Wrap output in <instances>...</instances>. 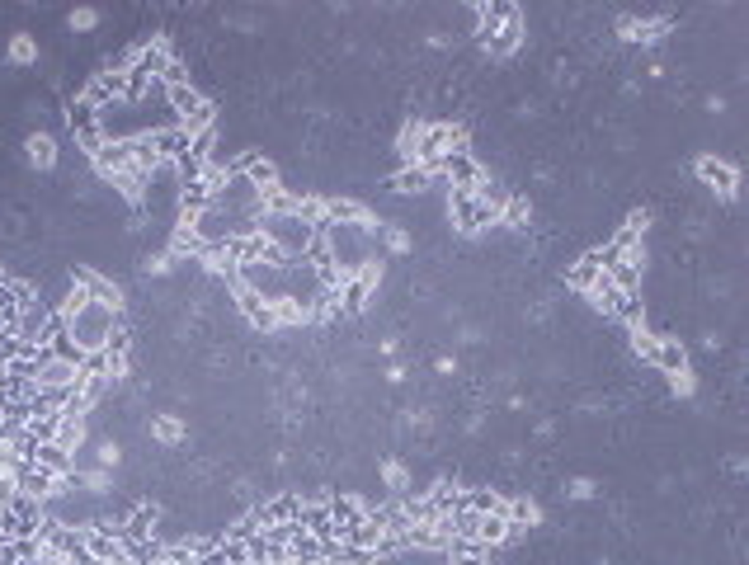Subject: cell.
Segmentation results:
<instances>
[{"mask_svg":"<svg viewBox=\"0 0 749 565\" xmlns=\"http://www.w3.org/2000/svg\"><path fill=\"white\" fill-rule=\"evenodd\" d=\"M123 321H128L123 311H109V306L90 302L81 316L66 321V335H72V344H76L81 353H95V349H104V344H109V335H113V330H119Z\"/></svg>","mask_w":749,"mask_h":565,"instance_id":"obj_1","label":"cell"},{"mask_svg":"<svg viewBox=\"0 0 749 565\" xmlns=\"http://www.w3.org/2000/svg\"><path fill=\"white\" fill-rule=\"evenodd\" d=\"M448 217H453V226H457L462 235H481L485 226L500 222V207L472 198L466 188H448Z\"/></svg>","mask_w":749,"mask_h":565,"instance_id":"obj_2","label":"cell"},{"mask_svg":"<svg viewBox=\"0 0 749 565\" xmlns=\"http://www.w3.org/2000/svg\"><path fill=\"white\" fill-rule=\"evenodd\" d=\"M43 513H48V504H43V500H34V494H14V500H10L5 509H0V532L14 537V541L38 537Z\"/></svg>","mask_w":749,"mask_h":565,"instance_id":"obj_3","label":"cell"},{"mask_svg":"<svg viewBox=\"0 0 749 565\" xmlns=\"http://www.w3.org/2000/svg\"><path fill=\"white\" fill-rule=\"evenodd\" d=\"M434 170H438V179H448V188H472L485 170H481V160L472 156V151H448V156H443L438 165H434Z\"/></svg>","mask_w":749,"mask_h":565,"instance_id":"obj_4","label":"cell"},{"mask_svg":"<svg viewBox=\"0 0 749 565\" xmlns=\"http://www.w3.org/2000/svg\"><path fill=\"white\" fill-rule=\"evenodd\" d=\"M81 94L104 113V109H113V104H123V100H128V81L119 76V71H100V76H90V81H85Z\"/></svg>","mask_w":749,"mask_h":565,"instance_id":"obj_5","label":"cell"},{"mask_svg":"<svg viewBox=\"0 0 749 565\" xmlns=\"http://www.w3.org/2000/svg\"><path fill=\"white\" fill-rule=\"evenodd\" d=\"M297 509H302V494L297 490H278L274 500L254 504V518H260V528H283V523H297Z\"/></svg>","mask_w":749,"mask_h":565,"instance_id":"obj_6","label":"cell"},{"mask_svg":"<svg viewBox=\"0 0 749 565\" xmlns=\"http://www.w3.org/2000/svg\"><path fill=\"white\" fill-rule=\"evenodd\" d=\"M90 165H95V175H100L104 184H109L113 175L132 170V137H109V141H104V151L90 160Z\"/></svg>","mask_w":749,"mask_h":565,"instance_id":"obj_7","label":"cell"},{"mask_svg":"<svg viewBox=\"0 0 749 565\" xmlns=\"http://www.w3.org/2000/svg\"><path fill=\"white\" fill-rule=\"evenodd\" d=\"M697 179L707 184V188H716L721 198H731L735 188H740V170H735L731 160H716V156H702L697 160Z\"/></svg>","mask_w":749,"mask_h":565,"instance_id":"obj_8","label":"cell"},{"mask_svg":"<svg viewBox=\"0 0 749 565\" xmlns=\"http://www.w3.org/2000/svg\"><path fill=\"white\" fill-rule=\"evenodd\" d=\"M443 179H438V170H429V165H401V170H396L391 179H387V188H391V194H425V188H438Z\"/></svg>","mask_w":749,"mask_h":565,"instance_id":"obj_9","label":"cell"},{"mask_svg":"<svg viewBox=\"0 0 749 565\" xmlns=\"http://www.w3.org/2000/svg\"><path fill=\"white\" fill-rule=\"evenodd\" d=\"M147 141H151V151L166 160V165H175L184 151H189V132H184L179 123H166V128H151V132H142Z\"/></svg>","mask_w":749,"mask_h":565,"instance_id":"obj_10","label":"cell"},{"mask_svg":"<svg viewBox=\"0 0 749 565\" xmlns=\"http://www.w3.org/2000/svg\"><path fill=\"white\" fill-rule=\"evenodd\" d=\"M650 363L660 368L665 377H684V372H688V349H684V340L660 335V340H655V349H650Z\"/></svg>","mask_w":749,"mask_h":565,"instance_id":"obj_11","label":"cell"},{"mask_svg":"<svg viewBox=\"0 0 749 565\" xmlns=\"http://www.w3.org/2000/svg\"><path fill=\"white\" fill-rule=\"evenodd\" d=\"M81 382H85V372L66 359H53V363L38 368V391H66V387H81Z\"/></svg>","mask_w":749,"mask_h":565,"instance_id":"obj_12","label":"cell"},{"mask_svg":"<svg viewBox=\"0 0 749 565\" xmlns=\"http://www.w3.org/2000/svg\"><path fill=\"white\" fill-rule=\"evenodd\" d=\"M85 556L95 560V565H123L128 560V547H123V537H109V532L90 528L85 532Z\"/></svg>","mask_w":749,"mask_h":565,"instance_id":"obj_13","label":"cell"},{"mask_svg":"<svg viewBox=\"0 0 749 565\" xmlns=\"http://www.w3.org/2000/svg\"><path fill=\"white\" fill-rule=\"evenodd\" d=\"M57 447H66V453H81V447L90 443V415H72V410H62V419H57V438H53Z\"/></svg>","mask_w":749,"mask_h":565,"instance_id":"obj_14","label":"cell"},{"mask_svg":"<svg viewBox=\"0 0 749 565\" xmlns=\"http://www.w3.org/2000/svg\"><path fill=\"white\" fill-rule=\"evenodd\" d=\"M34 466L53 471V476H62V481H72V476H76V457L66 453V447H57V443H38V453H34Z\"/></svg>","mask_w":749,"mask_h":565,"instance_id":"obj_15","label":"cell"},{"mask_svg":"<svg viewBox=\"0 0 749 565\" xmlns=\"http://www.w3.org/2000/svg\"><path fill=\"white\" fill-rule=\"evenodd\" d=\"M166 250H170L175 259H189V264H198V254H203V235H198L189 222H175V226H170Z\"/></svg>","mask_w":749,"mask_h":565,"instance_id":"obj_16","label":"cell"},{"mask_svg":"<svg viewBox=\"0 0 749 565\" xmlns=\"http://www.w3.org/2000/svg\"><path fill=\"white\" fill-rule=\"evenodd\" d=\"M24 160L34 165V170H57V141L48 137V132H29L24 137Z\"/></svg>","mask_w":749,"mask_h":565,"instance_id":"obj_17","label":"cell"},{"mask_svg":"<svg viewBox=\"0 0 749 565\" xmlns=\"http://www.w3.org/2000/svg\"><path fill=\"white\" fill-rule=\"evenodd\" d=\"M147 434H151L160 447H179L184 438H189V429H184L179 415H151V419H147Z\"/></svg>","mask_w":749,"mask_h":565,"instance_id":"obj_18","label":"cell"},{"mask_svg":"<svg viewBox=\"0 0 749 565\" xmlns=\"http://www.w3.org/2000/svg\"><path fill=\"white\" fill-rule=\"evenodd\" d=\"M599 273H603V269H599V259H594V250H590V254H580L575 264L566 269V288H575V292H590L594 282H599Z\"/></svg>","mask_w":749,"mask_h":565,"instance_id":"obj_19","label":"cell"},{"mask_svg":"<svg viewBox=\"0 0 749 565\" xmlns=\"http://www.w3.org/2000/svg\"><path fill=\"white\" fill-rule=\"evenodd\" d=\"M462 509H472V513H504V494L490 490V485H472V490H462Z\"/></svg>","mask_w":749,"mask_h":565,"instance_id":"obj_20","label":"cell"},{"mask_svg":"<svg viewBox=\"0 0 749 565\" xmlns=\"http://www.w3.org/2000/svg\"><path fill=\"white\" fill-rule=\"evenodd\" d=\"M100 123V109L85 100V94H76V100H66V128L81 132V128H95Z\"/></svg>","mask_w":749,"mask_h":565,"instance_id":"obj_21","label":"cell"},{"mask_svg":"<svg viewBox=\"0 0 749 565\" xmlns=\"http://www.w3.org/2000/svg\"><path fill=\"white\" fill-rule=\"evenodd\" d=\"M5 57H10L14 66H34V62H38V38H34V34H14L10 47H5Z\"/></svg>","mask_w":749,"mask_h":565,"instance_id":"obj_22","label":"cell"},{"mask_svg":"<svg viewBox=\"0 0 749 565\" xmlns=\"http://www.w3.org/2000/svg\"><path fill=\"white\" fill-rule=\"evenodd\" d=\"M72 141H76V151H81L85 160H95V156L104 151V141H109V137H104V128L95 123V128H81V132H72Z\"/></svg>","mask_w":749,"mask_h":565,"instance_id":"obj_23","label":"cell"},{"mask_svg":"<svg viewBox=\"0 0 749 565\" xmlns=\"http://www.w3.org/2000/svg\"><path fill=\"white\" fill-rule=\"evenodd\" d=\"M76 485H85L90 494H109L113 490V471L95 466V471H76Z\"/></svg>","mask_w":749,"mask_h":565,"instance_id":"obj_24","label":"cell"},{"mask_svg":"<svg viewBox=\"0 0 749 565\" xmlns=\"http://www.w3.org/2000/svg\"><path fill=\"white\" fill-rule=\"evenodd\" d=\"M378 241H382L391 254H406V250H410V235H406L401 226H378Z\"/></svg>","mask_w":749,"mask_h":565,"instance_id":"obj_25","label":"cell"},{"mask_svg":"<svg viewBox=\"0 0 749 565\" xmlns=\"http://www.w3.org/2000/svg\"><path fill=\"white\" fill-rule=\"evenodd\" d=\"M175 264H179V259H175L170 250H160V254H147V264H142V273H147V278H166V273H170Z\"/></svg>","mask_w":749,"mask_h":565,"instance_id":"obj_26","label":"cell"},{"mask_svg":"<svg viewBox=\"0 0 749 565\" xmlns=\"http://www.w3.org/2000/svg\"><path fill=\"white\" fill-rule=\"evenodd\" d=\"M382 481H387L396 494H406V490H410V471H406L401 462H382Z\"/></svg>","mask_w":749,"mask_h":565,"instance_id":"obj_27","label":"cell"},{"mask_svg":"<svg viewBox=\"0 0 749 565\" xmlns=\"http://www.w3.org/2000/svg\"><path fill=\"white\" fill-rule=\"evenodd\" d=\"M627 335H631V349H637V353H641V359L650 363V349H655V340H660V335H650V330H646V325H631V330H627Z\"/></svg>","mask_w":749,"mask_h":565,"instance_id":"obj_28","label":"cell"},{"mask_svg":"<svg viewBox=\"0 0 749 565\" xmlns=\"http://www.w3.org/2000/svg\"><path fill=\"white\" fill-rule=\"evenodd\" d=\"M119 457H123V447L113 443V438H104V443L95 447V462H100L104 471H113V466H119Z\"/></svg>","mask_w":749,"mask_h":565,"instance_id":"obj_29","label":"cell"},{"mask_svg":"<svg viewBox=\"0 0 749 565\" xmlns=\"http://www.w3.org/2000/svg\"><path fill=\"white\" fill-rule=\"evenodd\" d=\"M66 24H72L76 34H90L100 24V10H72V14H66Z\"/></svg>","mask_w":749,"mask_h":565,"instance_id":"obj_30","label":"cell"},{"mask_svg":"<svg viewBox=\"0 0 749 565\" xmlns=\"http://www.w3.org/2000/svg\"><path fill=\"white\" fill-rule=\"evenodd\" d=\"M590 494H594V481H571V500H590Z\"/></svg>","mask_w":749,"mask_h":565,"instance_id":"obj_31","label":"cell"}]
</instances>
